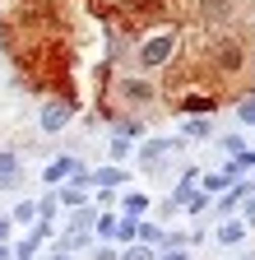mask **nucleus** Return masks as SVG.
I'll return each instance as SVG.
<instances>
[{
  "mask_svg": "<svg viewBox=\"0 0 255 260\" xmlns=\"http://www.w3.org/2000/svg\"><path fill=\"white\" fill-rule=\"evenodd\" d=\"M65 177H79V162L75 158H56L47 168V181H65Z\"/></svg>",
  "mask_w": 255,
  "mask_h": 260,
  "instance_id": "1",
  "label": "nucleus"
},
{
  "mask_svg": "<svg viewBox=\"0 0 255 260\" xmlns=\"http://www.w3.org/2000/svg\"><path fill=\"white\" fill-rule=\"evenodd\" d=\"M65 121H70V112H65V107H47V112H42V125H47V130H60Z\"/></svg>",
  "mask_w": 255,
  "mask_h": 260,
  "instance_id": "2",
  "label": "nucleus"
},
{
  "mask_svg": "<svg viewBox=\"0 0 255 260\" xmlns=\"http://www.w3.org/2000/svg\"><path fill=\"white\" fill-rule=\"evenodd\" d=\"M144 209H149V195H139V190H135V195H125V218H139Z\"/></svg>",
  "mask_w": 255,
  "mask_h": 260,
  "instance_id": "3",
  "label": "nucleus"
},
{
  "mask_svg": "<svg viewBox=\"0 0 255 260\" xmlns=\"http://www.w3.org/2000/svg\"><path fill=\"white\" fill-rule=\"evenodd\" d=\"M116 237H121V242H135V237H139V218H121V223H116Z\"/></svg>",
  "mask_w": 255,
  "mask_h": 260,
  "instance_id": "4",
  "label": "nucleus"
},
{
  "mask_svg": "<svg viewBox=\"0 0 255 260\" xmlns=\"http://www.w3.org/2000/svg\"><path fill=\"white\" fill-rule=\"evenodd\" d=\"M241 233H246L241 223H223V228H218V242H241Z\"/></svg>",
  "mask_w": 255,
  "mask_h": 260,
  "instance_id": "5",
  "label": "nucleus"
},
{
  "mask_svg": "<svg viewBox=\"0 0 255 260\" xmlns=\"http://www.w3.org/2000/svg\"><path fill=\"white\" fill-rule=\"evenodd\" d=\"M93 186H121V168H107V172H98V177H93Z\"/></svg>",
  "mask_w": 255,
  "mask_h": 260,
  "instance_id": "6",
  "label": "nucleus"
},
{
  "mask_svg": "<svg viewBox=\"0 0 255 260\" xmlns=\"http://www.w3.org/2000/svg\"><path fill=\"white\" fill-rule=\"evenodd\" d=\"M116 223H121V218L102 214V218H98V237H116Z\"/></svg>",
  "mask_w": 255,
  "mask_h": 260,
  "instance_id": "7",
  "label": "nucleus"
},
{
  "mask_svg": "<svg viewBox=\"0 0 255 260\" xmlns=\"http://www.w3.org/2000/svg\"><path fill=\"white\" fill-rule=\"evenodd\" d=\"M121 260H153V255H149V251H144V246H130V251H125V255H121Z\"/></svg>",
  "mask_w": 255,
  "mask_h": 260,
  "instance_id": "8",
  "label": "nucleus"
},
{
  "mask_svg": "<svg viewBox=\"0 0 255 260\" xmlns=\"http://www.w3.org/2000/svg\"><path fill=\"white\" fill-rule=\"evenodd\" d=\"M10 237V218H0V242H5Z\"/></svg>",
  "mask_w": 255,
  "mask_h": 260,
  "instance_id": "9",
  "label": "nucleus"
},
{
  "mask_svg": "<svg viewBox=\"0 0 255 260\" xmlns=\"http://www.w3.org/2000/svg\"><path fill=\"white\" fill-rule=\"evenodd\" d=\"M163 260H186V255H181V251H167V255H163Z\"/></svg>",
  "mask_w": 255,
  "mask_h": 260,
  "instance_id": "10",
  "label": "nucleus"
},
{
  "mask_svg": "<svg viewBox=\"0 0 255 260\" xmlns=\"http://www.w3.org/2000/svg\"><path fill=\"white\" fill-rule=\"evenodd\" d=\"M0 260H10V246H0Z\"/></svg>",
  "mask_w": 255,
  "mask_h": 260,
  "instance_id": "11",
  "label": "nucleus"
}]
</instances>
